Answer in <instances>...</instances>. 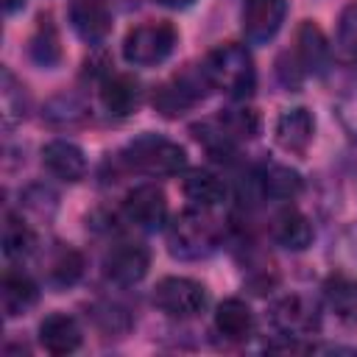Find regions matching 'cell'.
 Returning a JSON list of instances; mask_svg holds the SVG:
<instances>
[{"label":"cell","mask_w":357,"mask_h":357,"mask_svg":"<svg viewBox=\"0 0 357 357\" xmlns=\"http://www.w3.org/2000/svg\"><path fill=\"white\" fill-rule=\"evenodd\" d=\"M259 187H262V195H268V198L290 201L301 192V176L284 165H268L259 173Z\"/></svg>","instance_id":"cell-21"},{"label":"cell","mask_w":357,"mask_h":357,"mask_svg":"<svg viewBox=\"0 0 357 357\" xmlns=\"http://www.w3.org/2000/svg\"><path fill=\"white\" fill-rule=\"evenodd\" d=\"M218 120H220V126L226 128V134H229L231 139H248V137H254L257 128H259V120H257V114H254L251 109H234V112L220 114Z\"/></svg>","instance_id":"cell-26"},{"label":"cell","mask_w":357,"mask_h":357,"mask_svg":"<svg viewBox=\"0 0 357 357\" xmlns=\"http://www.w3.org/2000/svg\"><path fill=\"white\" fill-rule=\"evenodd\" d=\"M70 25L84 42L98 45L112 31V11H109L106 0H73L70 3Z\"/></svg>","instance_id":"cell-10"},{"label":"cell","mask_w":357,"mask_h":357,"mask_svg":"<svg viewBox=\"0 0 357 357\" xmlns=\"http://www.w3.org/2000/svg\"><path fill=\"white\" fill-rule=\"evenodd\" d=\"M273 321L290 337V335H298V332L315 326V310L301 296H287L273 307Z\"/></svg>","instance_id":"cell-20"},{"label":"cell","mask_w":357,"mask_h":357,"mask_svg":"<svg viewBox=\"0 0 357 357\" xmlns=\"http://www.w3.org/2000/svg\"><path fill=\"white\" fill-rule=\"evenodd\" d=\"M315 237V229L310 223L307 215L296 212V209H287L276 218V226H273V240L282 245V248H290V251H304Z\"/></svg>","instance_id":"cell-19"},{"label":"cell","mask_w":357,"mask_h":357,"mask_svg":"<svg viewBox=\"0 0 357 357\" xmlns=\"http://www.w3.org/2000/svg\"><path fill=\"white\" fill-rule=\"evenodd\" d=\"M42 165L64 181H78L86 173V156L78 145L67 142V139H53L42 148Z\"/></svg>","instance_id":"cell-13"},{"label":"cell","mask_w":357,"mask_h":357,"mask_svg":"<svg viewBox=\"0 0 357 357\" xmlns=\"http://www.w3.org/2000/svg\"><path fill=\"white\" fill-rule=\"evenodd\" d=\"M178 45V31L167 20H153L131 28L123 39V59L134 67L162 64Z\"/></svg>","instance_id":"cell-2"},{"label":"cell","mask_w":357,"mask_h":357,"mask_svg":"<svg viewBox=\"0 0 357 357\" xmlns=\"http://www.w3.org/2000/svg\"><path fill=\"white\" fill-rule=\"evenodd\" d=\"M324 293L337 312H351L357 307V282L346 273H332L324 284Z\"/></svg>","instance_id":"cell-22"},{"label":"cell","mask_w":357,"mask_h":357,"mask_svg":"<svg viewBox=\"0 0 357 357\" xmlns=\"http://www.w3.org/2000/svg\"><path fill=\"white\" fill-rule=\"evenodd\" d=\"M123 209H126V218L131 223H137L145 231H156V229L165 226L167 198L156 184H139L126 195Z\"/></svg>","instance_id":"cell-7"},{"label":"cell","mask_w":357,"mask_h":357,"mask_svg":"<svg viewBox=\"0 0 357 357\" xmlns=\"http://www.w3.org/2000/svg\"><path fill=\"white\" fill-rule=\"evenodd\" d=\"M337 47L346 56H357V0L349 3L337 17Z\"/></svg>","instance_id":"cell-27"},{"label":"cell","mask_w":357,"mask_h":357,"mask_svg":"<svg viewBox=\"0 0 357 357\" xmlns=\"http://www.w3.org/2000/svg\"><path fill=\"white\" fill-rule=\"evenodd\" d=\"M151 265V254L139 243H120L103 259V273L114 284H137Z\"/></svg>","instance_id":"cell-8"},{"label":"cell","mask_w":357,"mask_h":357,"mask_svg":"<svg viewBox=\"0 0 357 357\" xmlns=\"http://www.w3.org/2000/svg\"><path fill=\"white\" fill-rule=\"evenodd\" d=\"M204 86H212V84L206 81L204 70H201V67H198V73H195V70H187V73L176 75L173 81L162 84V86L153 92V106H156L162 114H167V117L181 114L184 109H190L192 103H198V100L204 98Z\"/></svg>","instance_id":"cell-6"},{"label":"cell","mask_w":357,"mask_h":357,"mask_svg":"<svg viewBox=\"0 0 357 357\" xmlns=\"http://www.w3.org/2000/svg\"><path fill=\"white\" fill-rule=\"evenodd\" d=\"M287 14V0H245L243 31L251 42H268L279 33Z\"/></svg>","instance_id":"cell-9"},{"label":"cell","mask_w":357,"mask_h":357,"mask_svg":"<svg viewBox=\"0 0 357 357\" xmlns=\"http://www.w3.org/2000/svg\"><path fill=\"white\" fill-rule=\"evenodd\" d=\"M215 329L226 340H245L254 329V312L240 298H226L215 310Z\"/></svg>","instance_id":"cell-17"},{"label":"cell","mask_w":357,"mask_h":357,"mask_svg":"<svg viewBox=\"0 0 357 357\" xmlns=\"http://www.w3.org/2000/svg\"><path fill=\"white\" fill-rule=\"evenodd\" d=\"M84 273V257L75 248H59L50 259V279L56 284H75Z\"/></svg>","instance_id":"cell-24"},{"label":"cell","mask_w":357,"mask_h":357,"mask_svg":"<svg viewBox=\"0 0 357 357\" xmlns=\"http://www.w3.org/2000/svg\"><path fill=\"white\" fill-rule=\"evenodd\" d=\"M39 343L50 354H70L81 346V326L67 312H50L39 324Z\"/></svg>","instance_id":"cell-12"},{"label":"cell","mask_w":357,"mask_h":357,"mask_svg":"<svg viewBox=\"0 0 357 357\" xmlns=\"http://www.w3.org/2000/svg\"><path fill=\"white\" fill-rule=\"evenodd\" d=\"M33 245H36L33 231L25 223L8 218L6 229H3V251H6V257H25V254L33 251Z\"/></svg>","instance_id":"cell-25"},{"label":"cell","mask_w":357,"mask_h":357,"mask_svg":"<svg viewBox=\"0 0 357 357\" xmlns=\"http://www.w3.org/2000/svg\"><path fill=\"white\" fill-rule=\"evenodd\" d=\"M181 190H184V198L195 209H212V206H218V204L226 201V184L215 173H209V170H192V173H187Z\"/></svg>","instance_id":"cell-18"},{"label":"cell","mask_w":357,"mask_h":357,"mask_svg":"<svg viewBox=\"0 0 357 357\" xmlns=\"http://www.w3.org/2000/svg\"><path fill=\"white\" fill-rule=\"evenodd\" d=\"M25 0H6V11H14L17 6H22Z\"/></svg>","instance_id":"cell-29"},{"label":"cell","mask_w":357,"mask_h":357,"mask_svg":"<svg viewBox=\"0 0 357 357\" xmlns=\"http://www.w3.org/2000/svg\"><path fill=\"white\" fill-rule=\"evenodd\" d=\"M100 100H103L109 114L128 117L139 106V81L134 75H126V73L112 75V78H106V84L100 89Z\"/></svg>","instance_id":"cell-16"},{"label":"cell","mask_w":357,"mask_h":357,"mask_svg":"<svg viewBox=\"0 0 357 357\" xmlns=\"http://www.w3.org/2000/svg\"><path fill=\"white\" fill-rule=\"evenodd\" d=\"M218 245V229L206 218V209H187L170 226V254L181 259L206 257Z\"/></svg>","instance_id":"cell-4"},{"label":"cell","mask_w":357,"mask_h":357,"mask_svg":"<svg viewBox=\"0 0 357 357\" xmlns=\"http://www.w3.org/2000/svg\"><path fill=\"white\" fill-rule=\"evenodd\" d=\"M123 159L145 176H176L187 167V153L178 142L156 134H142L123 151Z\"/></svg>","instance_id":"cell-3"},{"label":"cell","mask_w":357,"mask_h":357,"mask_svg":"<svg viewBox=\"0 0 357 357\" xmlns=\"http://www.w3.org/2000/svg\"><path fill=\"white\" fill-rule=\"evenodd\" d=\"M162 6H167V8H187L192 0H159Z\"/></svg>","instance_id":"cell-28"},{"label":"cell","mask_w":357,"mask_h":357,"mask_svg":"<svg viewBox=\"0 0 357 357\" xmlns=\"http://www.w3.org/2000/svg\"><path fill=\"white\" fill-rule=\"evenodd\" d=\"M315 137V120L312 112L304 106L284 109L276 120V142L287 153H304Z\"/></svg>","instance_id":"cell-11"},{"label":"cell","mask_w":357,"mask_h":357,"mask_svg":"<svg viewBox=\"0 0 357 357\" xmlns=\"http://www.w3.org/2000/svg\"><path fill=\"white\" fill-rule=\"evenodd\" d=\"M206 81L218 89H223L229 98H248L254 92L257 84V70H254V59L251 53L237 45V42H226L218 45L206 53L204 64H201Z\"/></svg>","instance_id":"cell-1"},{"label":"cell","mask_w":357,"mask_h":357,"mask_svg":"<svg viewBox=\"0 0 357 357\" xmlns=\"http://www.w3.org/2000/svg\"><path fill=\"white\" fill-rule=\"evenodd\" d=\"M153 304L170 318H192L206 307V290L187 276H165L153 287Z\"/></svg>","instance_id":"cell-5"},{"label":"cell","mask_w":357,"mask_h":357,"mask_svg":"<svg viewBox=\"0 0 357 357\" xmlns=\"http://www.w3.org/2000/svg\"><path fill=\"white\" fill-rule=\"evenodd\" d=\"M39 298V287L33 284L31 276H25L22 271H6L3 273V282H0V304H3V312L8 318H17V315H25Z\"/></svg>","instance_id":"cell-15"},{"label":"cell","mask_w":357,"mask_h":357,"mask_svg":"<svg viewBox=\"0 0 357 357\" xmlns=\"http://www.w3.org/2000/svg\"><path fill=\"white\" fill-rule=\"evenodd\" d=\"M296 61H298V73H324V67L329 61L326 36L310 20L298 25V33H296Z\"/></svg>","instance_id":"cell-14"},{"label":"cell","mask_w":357,"mask_h":357,"mask_svg":"<svg viewBox=\"0 0 357 357\" xmlns=\"http://www.w3.org/2000/svg\"><path fill=\"white\" fill-rule=\"evenodd\" d=\"M28 53H31V59H33L36 64H42V67H53V64L61 59V47H59V36H56L53 25H45V20H42L39 31H36L33 39H31Z\"/></svg>","instance_id":"cell-23"}]
</instances>
